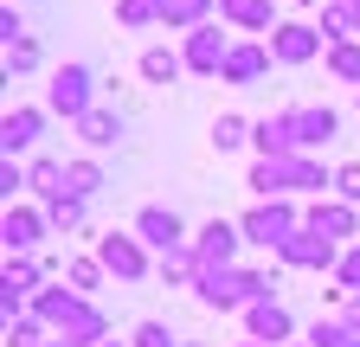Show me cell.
<instances>
[{
    "mask_svg": "<svg viewBox=\"0 0 360 347\" xmlns=\"http://www.w3.org/2000/svg\"><path fill=\"white\" fill-rule=\"evenodd\" d=\"M238 232H245V244H257V251H283V244L302 232V212H296L290 199H264V206H251L245 219H238Z\"/></svg>",
    "mask_w": 360,
    "mask_h": 347,
    "instance_id": "cell-1",
    "label": "cell"
},
{
    "mask_svg": "<svg viewBox=\"0 0 360 347\" xmlns=\"http://www.w3.org/2000/svg\"><path fill=\"white\" fill-rule=\"evenodd\" d=\"M90 91H97V84H90V65H58L52 71V91H45V103H52L58 116H71V122H84L90 110Z\"/></svg>",
    "mask_w": 360,
    "mask_h": 347,
    "instance_id": "cell-2",
    "label": "cell"
},
{
    "mask_svg": "<svg viewBox=\"0 0 360 347\" xmlns=\"http://www.w3.org/2000/svg\"><path fill=\"white\" fill-rule=\"evenodd\" d=\"M238 244H245V232H238L232 219H206V225L193 232V257H200V270H232Z\"/></svg>",
    "mask_w": 360,
    "mask_h": 347,
    "instance_id": "cell-3",
    "label": "cell"
},
{
    "mask_svg": "<svg viewBox=\"0 0 360 347\" xmlns=\"http://www.w3.org/2000/svg\"><path fill=\"white\" fill-rule=\"evenodd\" d=\"M322 26H309V20H283L277 32H270V58L277 65H309V58H322Z\"/></svg>",
    "mask_w": 360,
    "mask_h": 347,
    "instance_id": "cell-4",
    "label": "cell"
},
{
    "mask_svg": "<svg viewBox=\"0 0 360 347\" xmlns=\"http://www.w3.org/2000/svg\"><path fill=\"white\" fill-rule=\"evenodd\" d=\"M135 238H142L148 251H187L193 238H187V225H180V212H167V206H142L135 212Z\"/></svg>",
    "mask_w": 360,
    "mask_h": 347,
    "instance_id": "cell-5",
    "label": "cell"
},
{
    "mask_svg": "<svg viewBox=\"0 0 360 347\" xmlns=\"http://www.w3.org/2000/svg\"><path fill=\"white\" fill-rule=\"evenodd\" d=\"M97 264H103L110 277H122V283H142V277H148V251H142V238L110 232V238H97Z\"/></svg>",
    "mask_w": 360,
    "mask_h": 347,
    "instance_id": "cell-6",
    "label": "cell"
},
{
    "mask_svg": "<svg viewBox=\"0 0 360 347\" xmlns=\"http://www.w3.org/2000/svg\"><path fill=\"white\" fill-rule=\"evenodd\" d=\"M277 257H283L290 270H341V244H335V238H322V232H309V225H302Z\"/></svg>",
    "mask_w": 360,
    "mask_h": 347,
    "instance_id": "cell-7",
    "label": "cell"
},
{
    "mask_svg": "<svg viewBox=\"0 0 360 347\" xmlns=\"http://www.w3.org/2000/svg\"><path fill=\"white\" fill-rule=\"evenodd\" d=\"M302 225H309V232H322V238H335V244H341V238L360 244V212H354L347 199H315V206L302 212Z\"/></svg>",
    "mask_w": 360,
    "mask_h": 347,
    "instance_id": "cell-8",
    "label": "cell"
},
{
    "mask_svg": "<svg viewBox=\"0 0 360 347\" xmlns=\"http://www.w3.org/2000/svg\"><path fill=\"white\" fill-rule=\"evenodd\" d=\"M187 71H200V77H219L225 71V58H232V39H225L219 26H200V32H187Z\"/></svg>",
    "mask_w": 360,
    "mask_h": 347,
    "instance_id": "cell-9",
    "label": "cell"
},
{
    "mask_svg": "<svg viewBox=\"0 0 360 347\" xmlns=\"http://www.w3.org/2000/svg\"><path fill=\"white\" fill-rule=\"evenodd\" d=\"M290 122H296V148L309 155V148H328L335 136H341V116L328 110V103H302V110H290Z\"/></svg>",
    "mask_w": 360,
    "mask_h": 347,
    "instance_id": "cell-10",
    "label": "cell"
},
{
    "mask_svg": "<svg viewBox=\"0 0 360 347\" xmlns=\"http://www.w3.org/2000/svg\"><path fill=\"white\" fill-rule=\"evenodd\" d=\"M251 142H257V161H296V155H302V148H296V122H290V110L251 122Z\"/></svg>",
    "mask_w": 360,
    "mask_h": 347,
    "instance_id": "cell-11",
    "label": "cell"
},
{
    "mask_svg": "<svg viewBox=\"0 0 360 347\" xmlns=\"http://www.w3.org/2000/svg\"><path fill=\"white\" fill-rule=\"evenodd\" d=\"M200 302L206 309H251V289H245V270H200Z\"/></svg>",
    "mask_w": 360,
    "mask_h": 347,
    "instance_id": "cell-12",
    "label": "cell"
},
{
    "mask_svg": "<svg viewBox=\"0 0 360 347\" xmlns=\"http://www.w3.org/2000/svg\"><path fill=\"white\" fill-rule=\"evenodd\" d=\"M84 309H90V302H84L77 289H39V296H32V315H39L45 328H58V334H65V328H77V315H84Z\"/></svg>",
    "mask_w": 360,
    "mask_h": 347,
    "instance_id": "cell-13",
    "label": "cell"
},
{
    "mask_svg": "<svg viewBox=\"0 0 360 347\" xmlns=\"http://www.w3.org/2000/svg\"><path fill=\"white\" fill-rule=\"evenodd\" d=\"M45 225H52V219H45L39 206H7V225H0V238H7L13 257H26V251L45 238Z\"/></svg>",
    "mask_w": 360,
    "mask_h": 347,
    "instance_id": "cell-14",
    "label": "cell"
},
{
    "mask_svg": "<svg viewBox=\"0 0 360 347\" xmlns=\"http://www.w3.org/2000/svg\"><path fill=\"white\" fill-rule=\"evenodd\" d=\"M245 334L264 347V341H290V309L283 302H251L245 309Z\"/></svg>",
    "mask_w": 360,
    "mask_h": 347,
    "instance_id": "cell-15",
    "label": "cell"
},
{
    "mask_svg": "<svg viewBox=\"0 0 360 347\" xmlns=\"http://www.w3.org/2000/svg\"><path fill=\"white\" fill-rule=\"evenodd\" d=\"M39 129H45V110H7V122H0V148H7V161L39 142Z\"/></svg>",
    "mask_w": 360,
    "mask_h": 347,
    "instance_id": "cell-16",
    "label": "cell"
},
{
    "mask_svg": "<svg viewBox=\"0 0 360 347\" xmlns=\"http://www.w3.org/2000/svg\"><path fill=\"white\" fill-rule=\"evenodd\" d=\"M212 7L219 0H161V26L167 32H200V26H212Z\"/></svg>",
    "mask_w": 360,
    "mask_h": 347,
    "instance_id": "cell-17",
    "label": "cell"
},
{
    "mask_svg": "<svg viewBox=\"0 0 360 347\" xmlns=\"http://www.w3.org/2000/svg\"><path fill=\"white\" fill-rule=\"evenodd\" d=\"M270 71V46H232V58H225V84H238V91H245V84H257Z\"/></svg>",
    "mask_w": 360,
    "mask_h": 347,
    "instance_id": "cell-18",
    "label": "cell"
},
{
    "mask_svg": "<svg viewBox=\"0 0 360 347\" xmlns=\"http://www.w3.org/2000/svg\"><path fill=\"white\" fill-rule=\"evenodd\" d=\"M245 187L257 193V206H264V199H290V161H257Z\"/></svg>",
    "mask_w": 360,
    "mask_h": 347,
    "instance_id": "cell-19",
    "label": "cell"
},
{
    "mask_svg": "<svg viewBox=\"0 0 360 347\" xmlns=\"http://www.w3.org/2000/svg\"><path fill=\"white\" fill-rule=\"evenodd\" d=\"M77 136H84V148H116V142H122V116H116V110H90V116L77 122Z\"/></svg>",
    "mask_w": 360,
    "mask_h": 347,
    "instance_id": "cell-20",
    "label": "cell"
},
{
    "mask_svg": "<svg viewBox=\"0 0 360 347\" xmlns=\"http://www.w3.org/2000/svg\"><path fill=\"white\" fill-rule=\"evenodd\" d=\"M328 187H335V174L315 161V155H296L290 161V193H328Z\"/></svg>",
    "mask_w": 360,
    "mask_h": 347,
    "instance_id": "cell-21",
    "label": "cell"
},
{
    "mask_svg": "<svg viewBox=\"0 0 360 347\" xmlns=\"http://www.w3.org/2000/svg\"><path fill=\"white\" fill-rule=\"evenodd\" d=\"M103 187V167L97 161H90V155H77V161H65V193L71 199H90V193H97Z\"/></svg>",
    "mask_w": 360,
    "mask_h": 347,
    "instance_id": "cell-22",
    "label": "cell"
},
{
    "mask_svg": "<svg viewBox=\"0 0 360 347\" xmlns=\"http://www.w3.org/2000/svg\"><path fill=\"white\" fill-rule=\"evenodd\" d=\"M232 26H245V32H277V20H270V0H232V7H219Z\"/></svg>",
    "mask_w": 360,
    "mask_h": 347,
    "instance_id": "cell-23",
    "label": "cell"
},
{
    "mask_svg": "<svg viewBox=\"0 0 360 347\" xmlns=\"http://www.w3.org/2000/svg\"><path fill=\"white\" fill-rule=\"evenodd\" d=\"M26 181H32V193H39V199H45V206H52V199H58V193H65V167H58V161H52V155H39V161H32V167H26Z\"/></svg>",
    "mask_w": 360,
    "mask_h": 347,
    "instance_id": "cell-24",
    "label": "cell"
},
{
    "mask_svg": "<svg viewBox=\"0 0 360 347\" xmlns=\"http://www.w3.org/2000/svg\"><path fill=\"white\" fill-rule=\"evenodd\" d=\"M180 71H187V58H180V52H167V46H148V52H142V77H148V84H174Z\"/></svg>",
    "mask_w": 360,
    "mask_h": 347,
    "instance_id": "cell-25",
    "label": "cell"
},
{
    "mask_svg": "<svg viewBox=\"0 0 360 347\" xmlns=\"http://www.w3.org/2000/svg\"><path fill=\"white\" fill-rule=\"evenodd\" d=\"M0 289H13V296H39V264H32V257H7V277H0Z\"/></svg>",
    "mask_w": 360,
    "mask_h": 347,
    "instance_id": "cell-26",
    "label": "cell"
},
{
    "mask_svg": "<svg viewBox=\"0 0 360 347\" xmlns=\"http://www.w3.org/2000/svg\"><path fill=\"white\" fill-rule=\"evenodd\" d=\"M155 20H161V0H116V26L142 32V26H155Z\"/></svg>",
    "mask_w": 360,
    "mask_h": 347,
    "instance_id": "cell-27",
    "label": "cell"
},
{
    "mask_svg": "<svg viewBox=\"0 0 360 347\" xmlns=\"http://www.w3.org/2000/svg\"><path fill=\"white\" fill-rule=\"evenodd\" d=\"M309 347H360V334L335 315V322H315V328H309Z\"/></svg>",
    "mask_w": 360,
    "mask_h": 347,
    "instance_id": "cell-28",
    "label": "cell"
},
{
    "mask_svg": "<svg viewBox=\"0 0 360 347\" xmlns=\"http://www.w3.org/2000/svg\"><path fill=\"white\" fill-rule=\"evenodd\" d=\"M238 142H251V122H245V116H219V122H212V148L225 155V148H238Z\"/></svg>",
    "mask_w": 360,
    "mask_h": 347,
    "instance_id": "cell-29",
    "label": "cell"
},
{
    "mask_svg": "<svg viewBox=\"0 0 360 347\" xmlns=\"http://www.w3.org/2000/svg\"><path fill=\"white\" fill-rule=\"evenodd\" d=\"M45 219H52L58 232H77V225H84V199H71V193H58L52 206H45Z\"/></svg>",
    "mask_w": 360,
    "mask_h": 347,
    "instance_id": "cell-30",
    "label": "cell"
},
{
    "mask_svg": "<svg viewBox=\"0 0 360 347\" xmlns=\"http://www.w3.org/2000/svg\"><path fill=\"white\" fill-rule=\"evenodd\" d=\"M328 71H335L341 84H360V46H354V39H347V46H335V52H328Z\"/></svg>",
    "mask_w": 360,
    "mask_h": 347,
    "instance_id": "cell-31",
    "label": "cell"
},
{
    "mask_svg": "<svg viewBox=\"0 0 360 347\" xmlns=\"http://www.w3.org/2000/svg\"><path fill=\"white\" fill-rule=\"evenodd\" d=\"M65 283H71L77 296H90V289H97V283H103V264H97V257H77V264L65 270Z\"/></svg>",
    "mask_w": 360,
    "mask_h": 347,
    "instance_id": "cell-32",
    "label": "cell"
},
{
    "mask_svg": "<svg viewBox=\"0 0 360 347\" xmlns=\"http://www.w3.org/2000/svg\"><path fill=\"white\" fill-rule=\"evenodd\" d=\"M335 277H341V296H360V244L341 251V270H335Z\"/></svg>",
    "mask_w": 360,
    "mask_h": 347,
    "instance_id": "cell-33",
    "label": "cell"
},
{
    "mask_svg": "<svg viewBox=\"0 0 360 347\" xmlns=\"http://www.w3.org/2000/svg\"><path fill=\"white\" fill-rule=\"evenodd\" d=\"M335 193H341L347 206H360V161H347V167H335Z\"/></svg>",
    "mask_w": 360,
    "mask_h": 347,
    "instance_id": "cell-34",
    "label": "cell"
},
{
    "mask_svg": "<svg viewBox=\"0 0 360 347\" xmlns=\"http://www.w3.org/2000/svg\"><path fill=\"white\" fill-rule=\"evenodd\" d=\"M32 65H39V39L26 32L20 46H7V71H32Z\"/></svg>",
    "mask_w": 360,
    "mask_h": 347,
    "instance_id": "cell-35",
    "label": "cell"
},
{
    "mask_svg": "<svg viewBox=\"0 0 360 347\" xmlns=\"http://www.w3.org/2000/svg\"><path fill=\"white\" fill-rule=\"evenodd\" d=\"M135 347H180V341H174L161 322H142V328H135Z\"/></svg>",
    "mask_w": 360,
    "mask_h": 347,
    "instance_id": "cell-36",
    "label": "cell"
},
{
    "mask_svg": "<svg viewBox=\"0 0 360 347\" xmlns=\"http://www.w3.org/2000/svg\"><path fill=\"white\" fill-rule=\"evenodd\" d=\"M20 187H32V181H26V167L0 161V193H7V206H13V193H20Z\"/></svg>",
    "mask_w": 360,
    "mask_h": 347,
    "instance_id": "cell-37",
    "label": "cell"
},
{
    "mask_svg": "<svg viewBox=\"0 0 360 347\" xmlns=\"http://www.w3.org/2000/svg\"><path fill=\"white\" fill-rule=\"evenodd\" d=\"M0 39H7V46H20V39H26V20L7 7V13H0Z\"/></svg>",
    "mask_w": 360,
    "mask_h": 347,
    "instance_id": "cell-38",
    "label": "cell"
},
{
    "mask_svg": "<svg viewBox=\"0 0 360 347\" xmlns=\"http://www.w3.org/2000/svg\"><path fill=\"white\" fill-rule=\"evenodd\" d=\"M328 7H341V13L354 20V32H360V0H328Z\"/></svg>",
    "mask_w": 360,
    "mask_h": 347,
    "instance_id": "cell-39",
    "label": "cell"
},
{
    "mask_svg": "<svg viewBox=\"0 0 360 347\" xmlns=\"http://www.w3.org/2000/svg\"><path fill=\"white\" fill-rule=\"evenodd\" d=\"M45 347H71V341H45Z\"/></svg>",
    "mask_w": 360,
    "mask_h": 347,
    "instance_id": "cell-40",
    "label": "cell"
},
{
    "mask_svg": "<svg viewBox=\"0 0 360 347\" xmlns=\"http://www.w3.org/2000/svg\"><path fill=\"white\" fill-rule=\"evenodd\" d=\"M180 347H200V341H180Z\"/></svg>",
    "mask_w": 360,
    "mask_h": 347,
    "instance_id": "cell-41",
    "label": "cell"
},
{
    "mask_svg": "<svg viewBox=\"0 0 360 347\" xmlns=\"http://www.w3.org/2000/svg\"><path fill=\"white\" fill-rule=\"evenodd\" d=\"M103 347H122V341H103Z\"/></svg>",
    "mask_w": 360,
    "mask_h": 347,
    "instance_id": "cell-42",
    "label": "cell"
},
{
    "mask_svg": "<svg viewBox=\"0 0 360 347\" xmlns=\"http://www.w3.org/2000/svg\"><path fill=\"white\" fill-rule=\"evenodd\" d=\"M219 7H232V0H219Z\"/></svg>",
    "mask_w": 360,
    "mask_h": 347,
    "instance_id": "cell-43",
    "label": "cell"
},
{
    "mask_svg": "<svg viewBox=\"0 0 360 347\" xmlns=\"http://www.w3.org/2000/svg\"><path fill=\"white\" fill-rule=\"evenodd\" d=\"M245 347H257V341H245Z\"/></svg>",
    "mask_w": 360,
    "mask_h": 347,
    "instance_id": "cell-44",
    "label": "cell"
},
{
    "mask_svg": "<svg viewBox=\"0 0 360 347\" xmlns=\"http://www.w3.org/2000/svg\"><path fill=\"white\" fill-rule=\"evenodd\" d=\"M296 347H309V341H296Z\"/></svg>",
    "mask_w": 360,
    "mask_h": 347,
    "instance_id": "cell-45",
    "label": "cell"
},
{
    "mask_svg": "<svg viewBox=\"0 0 360 347\" xmlns=\"http://www.w3.org/2000/svg\"><path fill=\"white\" fill-rule=\"evenodd\" d=\"M354 103H360V97H354Z\"/></svg>",
    "mask_w": 360,
    "mask_h": 347,
    "instance_id": "cell-46",
    "label": "cell"
}]
</instances>
